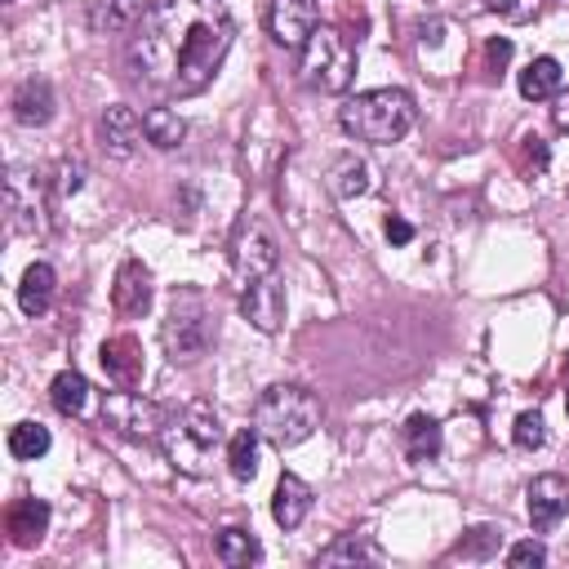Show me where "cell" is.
<instances>
[{
    "label": "cell",
    "instance_id": "6",
    "mask_svg": "<svg viewBox=\"0 0 569 569\" xmlns=\"http://www.w3.org/2000/svg\"><path fill=\"white\" fill-rule=\"evenodd\" d=\"M160 338H164V351L173 365H191L209 351V302L196 284H173L169 293V311H164V325H160Z\"/></svg>",
    "mask_w": 569,
    "mask_h": 569
},
{
    "label": "cell",
    "instance_id": "34",
    "mask_svg": "<svg viewBox=\"0 0 569 569\" xmlns=\"http://www.w3.org/2000/svg\"><path fill=\"white\" fill-rule=\"evenodd\" d=\"M507 565H516V569H538V565H547V547H542L538 538H525V542H516V547L507 551Z\"/></svg>",
    "mask_w": 569,
    "mask_h": 569
},
{
    "label": "cell",
    "instance_id": "15",
    "mask_svg": "<svg viewBox=\"0 0 569 569\" xmlns=\"http://www.w3.org/2000/svg\"><path fill=\"white\" fill-rule=\"evenodd\" d=\"M53 107H58V98H53V84H49L44 76H27V80L9 93V111H13V120L27 124V129L49 124V120H53Z\"/></svg>",
    "mask_w": 569,
    "mask_h": 569
},
{
    "label": "cell",
    "instance_id": "40",
    "mask_svg": "<svg viewBox=\"0 0 569 569\" xmlns=\"http://www.w3.org/2000/svg\"><path fill=\"white\" fill-rule=\"evenodd\" d=\"M565 369H569V356H565Z\"/></svg>",
    "mask_w": 569,
    "mask_h": 569
},
{
    "label": "cell",
    "instance_id": "33",
    "mask_svg": "<svg viewBox=\"0 0 569 569\" xmlns=\"http://www.w3.org/2000/svg\"><path fill=\"white\" fill-rule=\"evenodd\" d=\"M80 182H84V164L80 160H58L53 178H49V191H53V200H67V196L80 191Z\"/></svg>",
    "mask_w": 569,
    "mask_h": 569
},
{
    "label": "cell",
    "instance_id": "25",
    "mask_svg": "<svg viewBox=\"0 0 569 569\" xmlns=\"http://www.w3.org/2000/svg\"><path fill=\"white\" fill-rule=\"evenodd\" d=\"M142 133H147V142H151V147L173 151V147L187 138V120H182L173 107H151V111L142 116Z\"/></svg>",
    "mask_w": 569,
    "mask_h": 569
},
{
    "label": "cell",
    "instance_id": "29",
    "mask_svg": "<svg viewBox=\"0 0 569 569\" xmlns=\"http://www.w3.org/2000/svg\"><path fill=\"white\" fill-rule=\"evenodd\" d=\"M373 556V547H369V533H338L320 556H316V565H360V560H369Z\"/></svg>",
    "mask_w": 569,
    "mask_h": 569
},
{
    "label": "cell",
    "instance_id": "20",
    "mask_svg": "<svg viewBox=\"0 0 569 569\" xmlns=\"http://www.w3.org/2000/svg\"><path fill=\"white\" fill-rule=\"evenodd\" d=\"M325 187H329L338 200H356V196H365V191L373 187V173H369L365 160H356V156L347 151V156H333V160H329Z\"/></svg>",
    "mask_w": 569,
    "mask_h": 569
},
{
    "label": "cell",
    "instance_id": "4",
    "mask_svg": "<svg viewBox=\"0 0 569 569\" xmlns=\"http://www.w3.org/2000/svg\"><path fill=\"white\" fill-rule=\"evenodd\" d=\"M253 427L276 449H293V445H302L320 427V400L307 387H298V382H276V387H267L258 396Z\"/></svg>",
    "mask_w": 569,
    "mask_h": 569
},
{
    "label": "cell",
    "instance_id": "37",
    "mask_svg": "<svg viewBox=\"0 0 569 569\" xmlns=\"http://www.w3.org/2000/svg\"><path fill=\"white\" fill-rule=\"evenodd\" d=\"M382 231H387L391 244H409V240H413V222H405L400 213H391V218L382 222Z\"/></svg>",
    "mask_w": 569,
    "mask_h": 569
},
{
    "label": "cell",
    "instance_id": "38",
    "mask_svg": "<svg viewBox=\"0 0 569 569\" xmlns=\"http://www.w3.org/2000/svg\"><path fill=\"white\" fill-rule=\"evenodd\" d=\"M551 120H556V129H560V133H569V89H565V93H556Z\"/></svg>",
    "mask_w": 569,
    "mask_h": 569
},
{
    "label": "cell",
    "instance_id": "7",
    "mask_svg": "<svg viewBox=\"0 0 569 569\" xmlns=\"http://www.w3.org/2000/svg\"><path fill=\"white\" fill-rule=\"evenodd\" d=\"M53 191L49 178H40L27 164H13L4 173V218L13 236H44L49 231V209H53Z\"/></svg>",
    "mask_w": 569,
    "mask_h": 569
},
{
    "label": "cell",
    "instance_id": "24",
    "mask_svg": "<svg viewBox=\"0 0 569 569\" xmlns=\"http://www.w3.org/2000/svg\"><path fill=\"white\" fill-rule=\"evenodd\" d=\"M142 18V0H89V27L93 31H129Z\"/></svg>",
    "mask_w": 569,
    "mask_h": 569
},
{
    "label": "cell",
    "instance_id": "5",
    "mask_svg": "<svg viewBox=\"0 0 569 569\" xmlns=\"http://www.w3.org/2000/svg\"><path fill=\"white\" fill-rule=\"evenodd\" d=\"M298 80L316 93H342L356 80V44L338 27H316L298 49Z\"/></svg>",
    "mask_w": 569,
    "mask_h": 569
},
{
    "label": "cell",
    "instance_id": "21",
    "mask_svg": "<svg viewBox=\"0 0 569 569\" xmlns=\"http://www.w3.org/2000/svg\"><path fill=\"white\" fill-rule=\"evenodd\" d=\"M53 293H58V276L49 262H31L22 271V284H18V307L22 316H44L53 307Z\"/></svg>",
    "mask_w": 569,
    "mask_h": 569
},
{
    "label": "cell",
    "instance_id": "13",
    "mask_svg": "<svg viewBox=\"0 0 569 569\" xmlns=\"http://www.w3.org/2000/svg\"><path fill=\"white\" fill-rule=\"evenodd\" d=\"M111 307H116L124 320H138V316H147V307H151V271H147L138 258H124V262L116 267Z\"/></svg>",
    "mask_w": 569,
    "mask_h": 569
},
{
    "label": "cell",
    "instance_id": "11",
    "mask_svg": "<svg viewBox=\"0 0 569 569\" xmlns=\"http://www.w3.org/2000/svg\"><path fill=\"white\" fill-rule=\"evenodd\" d=\"M316 27H320L316 0H271V9H267V31L284 49H302Z\"/></svg>",
    "mask_w": 569,
    "mask_h": 569
},
{
    "label": "cell",
    "instance_id": "1",
    "mask_svg": "<svg viewBox=\"0 0 569 569\" xmlns=\"http://www.w3.org/2000/svg\"><path fill=\"white\" fill-rule=\"evenodd\" d=\"M231 40L227 0H147L129 36V67L164 98H196L213 84Z\"/></svg>",
    "mask_w": 569,
    "mask_h": 569
},
{
    "label": "cell",
    "instance_id": "18",
    "mask_svg": "<svg viewBox=\"0 0 569 569\" xmlns=\"http://www.w3.org/2000/svg\"><path fill=\"white\" fill-rule=\"evenodd\" d=\"M307 511H311V485H307L302 476H293V471H280L276 493H271V516H276V525H280V529H298V525L307 520Z\"/></svg>",
    "mask_w": 569,
    "mask_h": 569
},
{
    "label": "cell",
    "instance_id": "35",
    "mask_svg": "<svg viewBox=\"0 0 569 569\" xmlns=\"http://www.w3.org/2000/svg\"><path fill=\"white\" fill-rule=\"evenodd\" d=\"M493 13H502L507 22H533L542 13V0H489Z\"/></svg>",
    "mask_w": 569,
    "mask_h": 569
},
{
    "label": "cell",
    "instance_id": "28",
    "mask_svg": "<svg viewBox=\"0 0 569 569\" xmlns=\"http://www.w3.org/2000/svg\"><path fill=\"white\" fill-rule=\"evenodd\" d=\"M498 547H502V529L498 525H471L453 542V556H462V560H489V556H498Z\"/></svg>",
    "mask_w": 569,
    "mask_h": 569
},
{
    "label": "cell",
    "instance_id": "22",
    "mask_svg": "<svg viewBox=\"0 0 569 569\" xmlns=\"http://www.w3.org/2000/svg\"><path fill=\"white\" fill-rule=\"evenodd\" d=\"M213 556L222 560V565H231V569H244V565H258L262 560V542L249 533V529H218V538H213Z\"/></svg>",
    "mask_w": 569,
    "mask_h": 569
},
{
    "label": "cell",
    "instance_id": "36",
    "mask_svg": "<svg viewBox=\"0 0 569 569\" xmlns=\"http://www.w3.org/2000/svg\"><path fill=\"white\" fill-rule=\"evenodd\" d=\"M507 62H511V40H507V36L485 40V71H489V76H502Z\"/></svg>",
    "mask_w": 569,
    "mask_h": 569
},
{
    "label": "cell",
    "instance_id": "10",
    "mask_svg": "<svg viewBox=\"0 0 569 569\" xmlns=\"http://www.w3.org/2000/svg\"><path fill=\"white\" fill-rule=\"evenodd\" d=\"M525 511H529L533 533H551L569 516V480L556 476V471L533 476L529 489H525Z\"/></svg>",
    "mask_w": 569,
    "mask_h": 569
},
{
    "label": "cell",
    "instance_id": "39",
    "mask_svg": "<svg viewBox=\"0 0 569 569\" xmlns=\"http://www.w3.org/2000/svg\"><path fill=\"white\" fill-rule=\"evenodd\" d=\"M565 413H569V391H565Z\"/></svg>",
    "mask_w": 569,
    "mask_h": 569
},
{
    "label": "cell",
    "instance_id": "27",
    "mask_svg": "<svg viewBox=\"0 0 569 569\" xmlns=\"http://www.w3.org/2000/svg\"><path fill=\"white\" fill-rule=\"evenodd\" d=\"M227 467L236 480H253L258 476V427H240L227 440Z\"/></svg>",
    "mask_w": 569,
    "mask_h": 569
},
{
    "label": "cell",
    "instance_id": "8",
    "mask_svg": "<svg viewBox=\"0 0 569 569\" xmlns=\"http://www.w3.org/2000/svg\"><path fill=\"white\" fill-rule=\"evenodd\" d=\"M227 258H231V271L249 284V280H262V276L276 271L280 244H276L271 227L258 213H240L236 227H231V240H227Z\"/></svg>",
    "mask_w": 569,
    "mask_h": 569
},
{
    "label": "cell",
    "instance_id": "9",
    "mask_svg": "<svg viewBox=\"0 0 569 569\" xmlns=\"http://www.w3.org/2000/svg\"><path fill=\"white\" fill-rule=\"evenodd\" d=\"M102 427H111L124 440H160L164 409L129 387H116V391H102Z\"/></svg>",
    "mask_w": 569,
    "mask_h": 569
},
{
    "label": "cell",
    "instance_id": "26",
    "mask_svg": "<svg viewBox=\"0 0 569 569\" xmlns=\"http://www.w3.org/2000/svg\"><path fill=\"white\" fill-rule=\"evenodd\" d=\"M49 400H53L58 413L80 418L84 405H89V382H84V373H80V369H62V373L49 382Z\"/></svg>",
    "mask_w": 569,
    "mask_h": 569
},
{
    "label": "cell",
    "instance_id": "17",
    "mask_svg": "<svg viewBox=\"0 0 569 569\" xmlns=\"http://www.w3.org/2000/svg\"><path fill=\"white\" fill-rule=\"evenodd\" d=\"M98 360H102V373H107L116 387H133V382L142 378V342H138L133 333L107 338L102 351H98Z\"/></svg>",
    "mask_w": 569,
    "mask_h": 569
},
{
    "label": "cell",
    "instance_id": "14",
    "mask_svg": "<svg viewBox=\"0 0 569 569\" xmlns=\"http://www.w3.org/2000/svg\"><path fill=\"white\" fill-rule=\"evenodd\" d=\"M49 502L44 498H13L9 507H4V533H9V542L13 547H40V538L49 533Z\"/></svg>",
    "mask_w": 569,
    "mask_h": 569
},
{
    "label": "cell",
    "instance_id": "12",
    "mask_svg": "<svg viewBox=\"0 0 569 569\" xmlns=\"http://www.w3.org/2000/svg\"><path fill=\"white\" fill-rule=\"evenodd\" d=\"M240 316H244L258 333H276V329H280V320H284V284H280L276 271L244 284V293H240Z\"/></svg>",
    "mask_w": 569,
    "mask_h": 569
},
{
    "label": "cell",
    "instance_id": "16",
    "mask_svg": "<svg viewBox=\"0 0 569 569\" xmlns=\"http://www.w3.org/2000/svg\"><path fill=\"white\" fill-rule=\"evenodd\" d=\"M98 138H102L107 156H116V160H129L147 133H142V120L133 116V107L116 102V107H107V111H102V120H98Z\"/></svg>",
    "mask_w": 569,
    "mask_h": 569
},
{
    "label": "cell",
    "instance_id": "19",
    "mask_svg": "<svg viewBox=\"0 0 569 569\" xmlns=\"http://www.w3.org/2000/svg\"><path fill=\"white\" fill-rule=\"evenodd\" d=\"M400 440H405V458L409 462H431L440 458V445H445V431L431 413H409L405 427H400Z\"/></svg>",
    "mask_w": 569,
    "mask_h": 569
},
{
    "label": "cell",
    "instance_id": "2",
    "mask_svg": "<svg viewBox=\"0 0 569 569\" xmlns=\"http://www.w3.org/2000/svg\"><path fill=\"white\" fill-rule=\"evenodd\" d=\"M413 120H418V107L405 89H365L338 107L342 133L356 142H373V147L400 142L413 129Z\"/></svg>",
    "mask_w": 569,
    "mask_h": 569
},
{
    "label": "cell",
    "instance_id": "30",
    "mask_svg": "<svg viewBox=\"0 0 569 569\" xmlns=\"http://www.w3.org/2000/svg\"><path fill=\"white\" fill-rule=\"evenodd\" d=\"M9 453L22 462H36L40 453H49V427L40 422H13L9 427Z\"/></svg>",
    "mask_w": 569,
    "mask_h": 569
},
{
    "label": "cell",
    "instance_id": "23",
    "mask_svg": "<svg viewBox=\"0 0 569 569\" xmlns=\"http://www.w3.org/2000/svg\"><path fill=\"white\" fill-rule=\"evenodd\" d=\"M560 84H565V71H560L556 58H533V62L520 71V93H525L529 102H547V98H556Z\"/></svg>",
    "mask_w": 569,
    "mask_h": 569
},
{
    "label": "cell",
    "instance_id": "31",
    "mask_svg": "<svg viewBox=\"0 0 569 569\" xmlns=\"http://www.w3.org/2000/svg\"><path fill=\"white\" fill-rule=\"evenodd\" d=\"M547 160H551L547 142H542L538 133H525V138H520V147H516V173H520L525 182H533V178H542Z\"/></svg>",
    "mask_w": 569,
    "mask_h": 569
},
{
    "label": "cell",
    "instance_id": "32",
    "mask_svg": "<svg viewBox=\"0 0 569 569\" xmlns=\"http://www.w3.org/2000/svg\"><path fill=\"white\" fill-rule=\"evenodd\" d=\"M511 440H516V449H542V440H547V422H542V413L538 409H525L520 418H516V427H511Z\"/></svg>",
    "mask_w": 569,
    "mask_h": 569
},
{
    "label": "cell",
    "instance_id": "3",
    "mask_svg": "<svg viewBox=\"0 0 569 569\" xmlns=\"http://www.w3.org/2000/svg\"><path fill=\"white\" fill-rule=\"evenodd\" d=\"M160 445H164V458H169L182 476H209V471H213V453H218V445H222V422H218L213 405L191 400V405L164 413Z\"/></svg>",
    "mask_w": 569,
    "mask_h": 569
}]
</instances>
